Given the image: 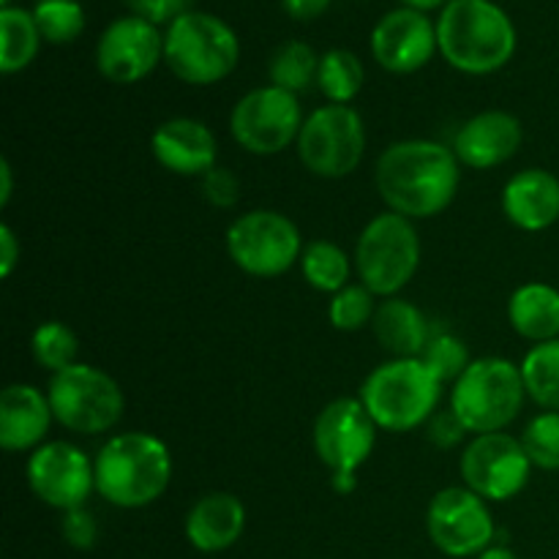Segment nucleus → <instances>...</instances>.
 I'll list each match as a JSON object with an SVG mask.
<instances>
[{"label":"nucleus","mask_w":559,"mask_h":559,"mask_svg":"<svg viewBox=\"0 0 559 559\" xmlns=\"http://www.w3.org/2000/svg\"><path fill=\"white\" fill-rule=\"evenodd\" d=\"M31 353L41 369L58 371L69 369L76 364V353H80V342H76V333L71 331L66 322L60 320H47L33 331L31 336Z\"/></svg>","instance_id":"nucleus-30"},{"label":"nucleus","mask_w":559,"mask_h":559,"mask_svg":"<svg viewBox=\"0 0 559 559\" xmlns=\"http://www.w3.org/2000/svg\"><path fill=\"white\" fill-rule=\"evenodd\" d=\"M420 265V235L413 218L385 211L371 218L355 246L360 284L377 298H396Z\"/></svg>","instance_id":"nucleus-7"},{"label":"nucleus","mask_w":559,"mask_h":559,"mask_svg":"<svg viewBox=\"0 0 559 559\" xmlns=\"http://www.w3.org/2000/svg\"><path fill=\"white\" fill-rule=\"evenodd\" d=\"M358 399L377 429L407 435L437 413L442 382L420 358H391L366 377Z\"/></svg>","instance_id":"nucleus-4"},{"label":"nucleus","mask_w":559,"mask_h":559,"mask_svg":"<svg viewBox=\"0 0 559 559\" xmlns=\"http://www.w3.org/2000/svg\"><path fill=\"white\" fill-rule=\"evenodd\" d=\"M55 420L47 393L36 385L14 382L0 393V445L5 451H36Z\"/></svg>","instance_id":"nucleus-21"},{"label":"nucleus","mask_w":559,"mask_h":559,"mask_svg":"<svg viewBox=\"0 0 559 559\" xmlns=\"http://www.w3.org/2000/svg\"><path fill=\"white\" fill-rule=\"evenodd\" d=\"M502 213L524 233H544L559 222V178L549 169L530 167L502 189Z\"/></svg>","instance_id":"nucleus-20"},{"label":"nucleus","mask_w":559,"mask_h":559,"mask_svg":"<svg viewBox=\"0 0 559 559\" xmlns=\"http://www.w3.org/2000/svg\"><path fill=\"white\" fill-rule=\"evenodd\" d=\"M475 559H519V557L513 555L511 549H506V546H489V549L480 551Z\"/></svg>","instance_id":"nucleus-43"},{"label":"nucleus","mask_w":559,"mask_h":559,"mask_svg":"<svg viewBox=\"0 0 559 559\" xmlns=\"http://www.w3.org/2000/svg\"><path fill=\"white\" fill-rule=\"evenodd\" d=\"M191 3H194V0H126L131 14L153 22L156 27L169 25V22L178 20L180 14L191 11Z\"/></svg>","instance_id":"nucleus-37"},{"label":"nucleus","mask_w":559,"mask_h":559,"mask_svg":"<svg viewBox=\"0 0 559 559\" xmlns=\"http://www.w3.org/2000/svg\"><path fill=\"white\" fill-rule=\"evenodd\" d=\"M328 5H331V0H282V9L300 22L317 20L320 14H325Z\"/></svg>","instance_id":"nucleus-40"},{"label":"nucleus","mask_w":559,"mask_h":559,"mask_svg":"<svg viewBox=\"0 0 559 559\" xmlns=\"http://www.w3.org/2000/svg\"><path fill=\"white\" fill-rule=\"evenodd\" d=\"M27 486L49 508L74 511L96 489V469L87 453L71 442H44L27 459Z\"/></svg>","instance_id":"nucleus-15"},{"label":"nucleus","mask_w":559,"mask_h":559,"mask_svg":"<svg viewBox=\"0 0 559 559\" xmlns=\"http://www.w3.org/2000/svg\"><path fill=\"white\" fill-rule=\"evenodd\" d=\"M304 109L295 93L276 85L254 87L235 104L229 115L233 140L251 156H276L298 142L304 129Z\"/></svg>","instance_id":"nucleus-11"},{"label":"nucleus","mask_w":559,"mask_h":559,"mask_svg":"<svg viewBox=\"0 0 559 559\" xmlns=\"http://www.w3.org/2000/svg\"><path fill=\"white\" fill-rule=\"evenodd\" d=\"M300 271L311 287L336 295L349 284V257L331 240H311L300 254Z\"/></svg>","instance_id":"nucleus-28"},{"label":"nucleus","mask_w":559,"mask_h":559,"mask_svg":"<svg viewBox=\"0 0 559 559\" xmlns=\"http://www.w3.org/2000/svg\"><path fill=\"white\" fill-rule=\"evenodd\" d=\"M298 158L317 178L338 180L360 167L366 153V126L349 104H325L304 120Z\"/></svg>","instance_id":"nucleus-9"},{"label":"nucleus","mask_w":559,"mask_h":559,"mask_svg":"<svg viewBox=\"0 0 559 559\" xmlns=\"http://www.w3.org/2000/svg\"><path fill=\"white\" fill-rule=\"evenodd\" d=\"M96 491L115 508L136 511L153 506L173 478V456L158 437L126 431L112 437L93 459Z\"/></svg>","instance_id":"nucleus-3"},{"label":"nucleus","mask_w":559,"mask_h":559,"mask_svg":"<svg viewBox=\"0 0 559 559\" xmlns=\"http://www.w3.org/2000/svg\"><path fill=\"white\" fill-rule=\"evenodd\" d=\"M429 538L448 557H478L495 540V519L484 497L467 486L437 491L426 511Z\"/></svg>","instance_id":"nucleus-12"},{"label":"nucleus","mask_w":559,"mask_h":559,"mask_svg":"<svg viewBox=\"0 0 559 559\" xmlns=\"http://www.w3.org/2000/svg\"><path fill=\"white\" fill-rule=\"evenodd\" d=\"M33 20L49 44H71L85 31V9L76 0H38Z\"/></svg>","instance_id":"nucleus-31"},{"label":"nucleus","mask_w":559,"mask_h":559,"mask_svg":"<svg viewBox=\"0 0 559 559\" xmlns=\"http://www.w3.org/2000/svg\"><path fill=\"white\" fill-rule=\"evenodd\" d=\"M317 71H320V58L314 49L306 41H287L273 52L267 74H271V85L282 87L298 96L300 91L317 82Z\"/></svg>","instance_id":"nucleus-29"},{"label":"nucleus","mask_w":559,"mask_h":559,"mask_svg":"<svg viewBox=\"0 0 559 559\" xmlns=\"http://www.w3.org/2000/svg\"><path fill=\"white\" fill-rule=\"evenodd\" d=\"M377 445V424L360 399H336L314 420V451L331 475H355Z\"/></svg>","instance_id":"nucleus-14"},{"label":"nucleus","mask_w":559,"mask_h":559,"mask_svg":"<svg viewBox=\"0 0 559 559\" xmlns=\"http://www.w3.org/2000/svg\"><path fill=\"white\" fill-rule=\"evenodd\" d=\"M374 298L377 295L366 289L364 284H347V287L333 295L331 306H328L331 325L344 333H355L366 328L377 314Z\"/></svg>","instance_id":"nucleus-32"},{"label":"nucleus","mask_w":559,"mask_h":559,"mask_svg":"<svg viewBox=\"0 0 559 559\" xmlns=\"http://www.w3.org/2000/svg\"><path fill=\"white\" fill-rule=\"evenodd\" d=\"M158 60H164V36L142 16H118L98 36L96 66L104 80L115 85H134L145 80Z\"/></svg>","instance_id":"nucleus-16"},{"label":"nucleus","mask_w":559,"mask_h":559,"mask_svg":"<svg viewBox=\"0 0 559 559\" xmlns=\"http://www.w3.org/2000/svg\"><path fill=\"white\" fill-rule=\"evenodd\" d=\"M522 445L533 467L559 473V413H540L524 426Z\"/></svg>","instance_id":"nucleus-33"},{"label":"nucleus","mask_w":559,"mask_h":559,"mask_svg":"<svg viewBox=\"0 0 559 559\" xmlns=\"http://www.w3.org/2000/svg\"><path fill=\"white\" fill-rule=\"evenodd\" d=\"M437 49L440 44L435 22L424 11L407 5L388 11L371 31V55L391 74H413L424 69Z\"/></svg>","instance_id":"nucleus-17"},{"label":"nucleus","mask_w":559,"mask_h":559,"mask_svg":"<svg viewBox=\"0 0 559 559\" xmlns=\"http://www.w3.org/2000/svg\"><path fill=\"white\" fill-rule=\"evenodd\" d=\"M371 328L377 342L393 358H420L431 338L424 311L404 298H385V304L377 306Z\"/></svg>","instance_id":"nucleus-23"},{"label":"nucleus","mask_w":559,"mask_h":559,"mask_svg":"<svg viewBox=\"0 0 559 559\" xmlns=\"http://www.w3.org/2000/svg\"><path fill=\"white\" fill-rule=\"evenodd\" d=\"M464 435H467V429L462 426V420L453 415V409H437L435 415H431V420L426 424V440L431 442V445L442 448V451H448V448H456L459 442L464 440Z\"/></svg>","instance_id":"nucleus-38"},{"label":"nucleus","mask_w":559,"mask_h":559,"mask_svg":"<svg viewBox=\"0 0 559 559\" xmlns=\"http://www.w3.org/2000/svg\"><path fill=\"white\" fill-rule=\"evenodd\" d=\"M41 33H38L33 11L3 5L0 9V71L16 74L27 69L38 55Z\"/></svg>","instance_id":"nucleus-25"},{"label":"nucleus","mask_w":559,"mask_h":559,"mask_svg":"<svg viewBox=\"0 0 559 559\" xmlns=\"http://www.w3.org/2000/svg\"><path fill=\"white\" fill-rule=\"evenodd\" d=\"M0 3H3V5H9V0H0Z\"/></svg>","instance_id":"nucleus-44"},{"label":"nucleus","mask_w":559,"mask_h":559,"mask_svg":"<svg viewBox=\"0 0 559 559\" xmlns=\"http://www.w3.org/2000/svg\"><path fill=\"white\" fill-rule=\"evenodd\" d=\"M522 142V120L502 109H489L462 123V129L453 136V153L464 167L495 169L511 162Z\"/></svg>","instance_id":"nucleus-18"},{"label":"nucleus","mask_w":559,"mask_h":559,"mask_svg":"<svg viewBox=\"0 0 559 559\" xmlns=\"http://www.w3.org/2000/svg\"><path fill=\"white\" fill-rule=\"evenodd\" d=\"M60 533H63L66 544L74 546V549L80 551L93 549L98 540L96 516H93L85 506L74 508V511H66L63 522H60Z\"/></svg>","instance_id":"nucleus-36"},{"label":"nucleus","mask_w":559,"mask_h":559,"mask_svg":"<svg viewBox=\"0 0 559 559\" xmlns=\"http://www.w3.org/2000/svg\"><path fill=\"white\" fill-rule=\"evenodd\" d=\"M420 360L429 366L431 374H435L442 385H445V382L453 385V382L467 371V366L473 364L467 353V344L459 336H453V333H431Z\"/></svg>","instance_id":"nucleus-34"},{"label":"nucleus","mask_w":559,"mask_h":559,"mask_svg":"<svg viewBox=\"0 0 559 559\" xmlns=\"http://www.w3.org/2000/svg\"><path fill=\"white\" fill-rule=\"evenodd\" d=\"M246 530V508L229 491H213L197 500L186 516V538L197 551L216 555L240 540Z\"/></svg>","instance_id":"nucleus-22"},{"label":"nucleus","mask_w":559,"mask_h":559,"mask_svg":"<svg viewBox=\"0 0 559 559\" xmlns=\"http://www.w3.org/2000/svg\"><path fill=\"white\" fill-rule=\"evenodd\" d=\"M527 396L546 413H559V338L535 344L522 360Z\"/></svg>","instance_id":"nucleus-26"},{"label":"nucleus","mask_w":559,"mask_h":559,"mask_svg":"<svg viewBox=\"0 0 559 559\" xmlns=\"http://www.w3.org/2000/svg\"><path fill=\"white\" fill-rule=\"evenodd\" d=\"M20 257H22V246L16 240L14 229L9 224L0 227V276L9 278L14 273V267L20 265Z\"/></svg>","instance_id":"nucleus-39"},{"label":"nucleus","mask_w":559,"mask_h":559,"mask_svg":"<svg viewBox=\"0 0 559 559\" xmlns=\"http://www.w3.org/2000/svg\"><path fill=\"white\" fill-rule=\"evenodd\" d=\"M459 164L453 147L431 140H402L385 147L377 162V191L399 216H440L459 194Z\"/></svg>","instance_id":"nucleus-1"},{"label":"nucleus","mask_w":559,"mask_h":559,"mask_svg":"<svg viewBox=\"0 0 559 559\" xmlns=\"http://www.w3.org/2000/svg\"><path fill=\"white\" fill-rule=\"evenodd\" d=\"M229 260L257 278H276L287 273L304 254L300 229L278 211H249L227 229Z\"/></svg>","instance_id":"nucleus-10"},{"label":"nucleus","mask_w":559,"mask_h":559,"mask_svg":"<svg viewBox=\"0 0 559 559\" xmlns=\"http://www.w3.org/2000/svg\"><path fill=\"white\" fill-rule=\"evenodd\" d=\"M240 38L233 27L207 11H186L164 33V63L189 85H213L235 71Z\"/></svg>","instance_id":"nucleus-6"},{"label":"nucleus","mask_w":559,"mask_h":559,"mask_svg":"<svg viewBox=\"0 0 559 559\" xmlns=\"http://www.w3.org/2000/svg\"><path fill=\"white\" fill-rule=\"evenodd\" d=\"M513 331L535 344L559 338V289L544 282L522 284L508 300Z\"/></svg>","instance_id":"nucleus-24"},{"label":"nucleus","mask_w":559,"mask_h":559,"mask_svg":"<svg viewBox=\"0 0 559 559\" xmlns=\"http://www.w3.org/2000/svg\"><path fill=\"white\" fill-rule=\"evenodd\" d=\"M11 200V164L0 162V205H9Z\"/></svg>","instance_id":"nucleus-41"},{"label":"nucleus","mask_w":559,"mask_h":559,"mask_svg":"<svg viewBox=\"0 0 559 559\" xmlns=\"http://www.w3.org/2000/svg\"><path fill=\"white\" fill-rule=\"evenodd\" d=\"M202 194H205V200L211 202L213 207H222V211L235 207L240 200L238 175L227 167H213L211 173L202 178Z\"/></svg>","instance_id":"nucleus-35"},{"label":"nucleus","mask_w":559,"mask_h":559,"mask_svg":"<svg viewBox=\"0 0 559 559\" xmlns=\"http://www.w3.org/2000/svg\"><path fill=\"white\" fill-rule=\"evenodd\" d=\"M437 44L453 69L491 74L516 52V27L491 0H448L437 20Z\"/></svg>","instance_id":"nucleus-2"},{"label":"nucleus","mask_w":559,"mask_h":559,"mask_svg":"<svg viewBox=\"0 0 559 559\" xmlns=\"http://www.w3.org/2000/svg\"><path fill=\"white\" fill-rule=\"evenodd\" d=\"M151 151L164 169L183 178H205L218 167V142L202 120L169 118L153 131Z\"/></svg>","instance_id":"nucleus-19"},{"label":"nucleus","mask_w":559,"mask_h":559,"mask_svg":"<svg viewBox=\"0 0 559 559\" xmlns=\"http://www.w3.org/2000/svg\"><path fill=\"white\" fill-rule=\"evenodd\" d=\"M402 5H407V9H415V11H431V9H445L448 0H402Z\"/></svg>","instance_id":"nucleus-42"},{"label":"nucleus","mask_w":559,"mask_h":559,"mask_svg":"<svg viewBox=\"0 0 559 559\" xmlns=\"http://www.w3.org/2000/svg\"><path fill=\"white\" fill-rule=\"evenodd\" d=\"M364 63L349 49H328L320 58L317 85H320L328 104H349L364 87Z\"/></svg>","instance_id":"nucleus-27"},{"label":"nucleus","mask_w":559,"mask_h":559,"mask_svg":"<svg viewBox=\"0 0 559 559\" xmlns=\"http://www.w3.org/2000/svg\"><path fill=\"white\" fill-rule=\"evenodd\" d=\"M522 366L506 358H480L451 388V409L469 435H497L524 407Z\"/></svg>","instance_id":"nucleus-5"},{"label":"nucleus","mask_w":559,"mask_h":559,"mask_svg":"<svg viewBox=\"0 0 559 559\" xmlns=\"http://www.w3.org/2000/svg\"><path fill=\"white\" fill-rule=\"evenodd\" d=\"M55 420L74 435H104L123 418L126 399L107 371L74 364L52 374L47 388Z\"/></svg>","instance_id":"nucleus-8"},{"label":"nucleus","mask_w":559,"mask_h":559,"mask_svg":"<svg viewBox=\"0 0 559 559\" xmlns=\"http://www.w3.org/2000/svg\"><path fill=\"white\" fill-rule=\"evenodd\" d=\"M462 478L467 489L491 502L513 500L530 484L533 462L522 440L511 435H480L464 448Z\"/></svg>","instance_id":"nucleus-13"}]
</instances>
